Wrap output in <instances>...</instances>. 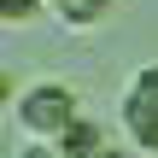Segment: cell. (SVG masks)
Instances as JSON below:
<instances>
[{
	"mask_svg": "<svg viewBox=\"0 0 158 158\" xmlns=\"http://www.w3.org/2000/svg\"><path fill=\"white\" fill-rule=\"evenodd\" d=\"M18 117H23V129L29 135H64L70 123H76V94L70 88H59V82H47V88H29L23 94V106H18Z\"/></svg>",
	"mask_w": 158,
	"mask_h": 158,
	"instance_id": "obj_1",
	"label": "cell"
},
{
	"mask_svg": "<svg viewBox=\"0 0 158 158\" xmlns=\"http://www.w3.org/2000/svg\"><path fill=\"white\" fill-rule=\"evenodd\" d=\"M123 123H129L135 147L158 152V64H147L141 82L129 88V100H123Z\"/></svg>",
	"mask_w": 158,
	"mask_h": 158,
	"instance_id": "obj_2",
	"label": "cell"
},
{
	"mask_svg": "<svg viewBox=\"0 0 158 158\" xmlns=\"http://www.w3.org/2000/svg\"><path fill=\"white\" fill-rule=\"evenodd\" d=\"M59 152L64 158H100V129H94V123H70V129L59 135Z\"/></svg>",
	"mask_w": 158,
	"mask_h": 158,
	"instance_id": "obj_3",
	"label": "cell"
},
{
	"mask_svg": "<svg viewBox=\"0 0 158 158\" xmlns=\"http://www.w3.org/2000/svg\"><path fill=\"white\" fill-rule=\"evenodd\" d=\"M59 6V18L64 23H94V18H106V6L111 0H53Z\"/></svg>",
	"mask_w": 158,
	"mask_h": 158,
	"instance_id": "obj_4",
	"label": "cell"
},
{
	"mask_svg": "<svg viewBox=\"0 0 158 158\" xmlns=\"http://www.w3.org/2000/svg\"><path fill=\"white\" fill-rule=\"evenodd\" d=\"M0 18L6 23H23V18H35V0H0Z\"/></svg>",
	"mask_w": 158,
	"mask_h": 158,
	"instance_id": "obj_5",
	"label": "cell"
}]
</instances>
